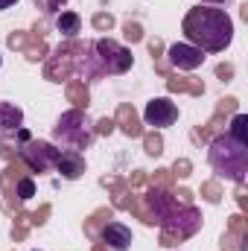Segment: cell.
I'll list each match as a JSON object with an SVG mask.
<instances>
[{
    "instance_id": "83f0119b",
    "label": "cell",
    "mask_w": 248,
    "mask_h": 251,
    "mask_svg": "<svg viewBox=\"0 0 248 251\" xmlns=\"http://www.w3.org/2000/svg\"><path fill=\"white\" fill-rule=\"evenodd\" d=\"M26 234H29V213L18 210V213H15V225H12V240H15V243H24Z\"/></svg>"
},
{
    "instance_id": "c3c4849f",
    "label": "cell",
    "mask_w": 248,
    "mask_h": 251,
    "mask_svg": "<svg viewBox=\"0 0 248 251\" xmlns=\"http://www.w3.org/2000/svg\"><path fill=\"white\" fill-rule=\"evenodd\" d=\"M204 3H228V0H204Z\"/></svg>"
},
{
    "instance_id": "ac0fdd59",
    "label": "cell",
    "mask_w": 248,
    "mask_h": 251,
    "mask_svg": "<svg viewBox=\"0 0 248 251\" xmlns=\"http://www.w3.org/2000/svg\"><path fill=\"white\" fill-rule=\"evenodd\" d=\"M108 219H114V207H99V210H94V213L85 219V237L94 240V243H99V234H102V228L108 225Z\"/></svg>"
},
{
    "instance_id": "d6986e66",
    "label": "cell",
    "mask_w": 248,
    "mask_h": 251,
    "mask_svg": "<svg viewBox=\"0 0 248 251\" xmlns=\"http://www.w3.org/2000/svg\"><path fill=\"white\" fill-rule=\"evenodd\" d=\"M167 88H170L173 94H190V97H201V94H204V82H201V79L175 76V73L167 76Z\"/></svg>"
},
{
    "instance_id": "8992f818",
    "label": "cell",
    "mask_w": 248,
    "mask_h": 251,
    "mask_svg": "<svg viewBox=\"0 0 248 251\" xmlns=\"http://www.w3.org/2000/svg\"><path fill=\"white\" fill-rule=\"evenodd\" d=\"M59 155H62V149H56L47 140H32V137L26 143H21V149H18V161L29 173H47L50 167H56Z\"/></svg>"
},
{
    "instance_id": "8fae6325",
    "label": "cell",
    "mask_w": 248,
    "mask_h": 251,
    "mask_svg": "<svg viewBox=\"0 0 248 251\" xmlns=\"http://www.w3.org/2000/svg\"><path fill=\"white\" fill-rule=\"evenodd\" d=\"M143 120L152 128H167L178 120V105L167 97H158V100H149L146 102V111H143Z\"/></svg>"
},
{
    "instance_id": "74e56055",
    "label": "cell",
    "mask_w": 248,
    "mask_h": 251,
    "mask_svg": "<svg viewBox=\"0 0 248 251\" xmlns=\"http://www.w3.org/2000/svg\"><path fill=\"white\" fill-rule=\"evenodd\" d=\"M50 210H53L50 204H41V207H38L35 213H29V225H38V228H41V225L47 222V216H50Z\"/></svg>"
},
{
    "instance_id": "d4e9b609",
    "label": "cell",
    "mask_w": 248,
    "mask_h": 251,
    "mask_svg": "<svg viewBox=\"0 0 248 251\" xmlns=\"http://www.w3.org/2000/svg\"><path fill=\"white\" fill-rule=\"evenodd\" d=\"M228 134H231L237 143H246V146H248V117H246V114H234V117H231Z\"/></svg>"
},
{
    "instance_id": "6da1fadb",
    "label": "cell",
    "mask_w": 248,
    "mask_h": 251,
    "mask_svg": "<svg viewBox=\"0 0 248 251\" xmlns=\"http://www.w3.org/2000/svg\"><path fill=\"white\" fill-rule=\"evenodd\" d=\"M181 29L187 41L201 53H222L234 41V21L228 18L225 9H213V6L190 9L181 21Z\"/></svg>"
},
{
    "instance_id": "bcb514c9",
    "label": "cell",
    "mask_w": 248,
    "mask_h": 251,
    "mask_svg": "<svg viewBox=\"0 0 248 251\" xmlns=\"http://www.w3.org/2000/svg\"><path fill=\"white\" fill-rule=\"evenodd\" d=\"M91 251H111V249H108L105 243H94V249H91Z\"/></svg>"
},
{
    "instance_id": "9a60e30c",
    "label": "cell",
    "mask_w": 248,
    "mask_h": 251,
    "mask_svg": "<svg viewBox=\"0 0 248 251\" xmlns=\"http://www.w3.org/2000/svg\"><path fill=\"white\" fill-rule=\"evenodd\" d=\"M114 126L123 131L125 137H140V134H143V123H140V117H137V111H134L131 102H123V105L117 108Z\"/></svg>"
},
{
    "instance_id": "f1b7e54d",
    "label": "cell",
    "mask_w": 248,
    "mask_h": 251,
    "mask_svg": "<svg viewBox=\"0 0 248 251\" xmlns=\"http://www.w3.org/2000/svg\"><path fill=\"white\" fill-rule=\"evenodd\" d=\"M222 196H225V193H222V184H219L216 178H210V181H204V184H201V199H204V201L219 204V201H222Z\"/></svg>"
},
{
    "instance_id": "8d00e7d4",
    "label": "cell",
    "mask_w": 248,
    "mask_h": 251,
    "mask_svg": "<svg viewBox=\"0 0 248 251\" xmlns=\"http://www.w3.org/2000/svg\"><path fill=\"white\" fill-rule=\"evenodd\" d=\"M64 3H67V0H35V6H38L44 15H56Z\"/></svg>"
},
{
    "instance_id": "277c9868",
    "label": "cell",
    "mask_w": 248,
    "mask_h": 251,
    "mask_svg": "<svg viewBox=\"0 0 248 251\" xmlns=\"http://www.w3.org/2000/svg\"><path fill=\"white\" fill-rule=\"evenodd\" d=\"M201 228V213L193 204H181L178 210H173L167 219H161V246L173 249L181 240H190L196 231Z\"/></svg>"
},
{
    "instance_id": "7bdbcfd3",
    "label": "cell",
    "mask_w": 248,
    "mask_h": 251,
    "mask_svg": "<svg viewBox=\"0 0 248 251\" xmlns=\"http://www.w3.org/2000/svg\"><path fill=\"white\" fill-rule=\"evenodd\" d=\"M234 196H237V204H240V207H243V210H246V207H248V196H246V181H243V184H237V193H234Z\"/></svg>"
},
{
    "instance_id": "484cf974",
    "label": "cell",
    "mask_w": 248,
    "mask_h": 251,
    "mask_svg": "<svg viewBox=\"0 0 248 251\" xmlns=\"http://www.w3.org/2000/svg\"><path fill=\"white\" fill-rule=\"evenodd\" d=\"M125 210H131V213H134V216H137L143 225H158V222H155V216L146 210L143 199H140V196H134V193H131V201H128V207H125Z\"/></svg>"
},
{
    "instance_id": "30bf717a",
    "label": "cell",
    "mask_w": 248,
    "mask_h": 251,
    "mask_svg": "<svg viewBox=\"0 0 248 251\" xmlns=\"http://www.w3.org/2000/svg\"><path fill=\"white\" fill-rule=\"evenodd\" d=\"M143 204H146V210L155 216V222L161 225V219H167L173 210H178L181 204H178V199L173 196V190H164V187H149L143 196Z\"/></svg>"
},
{
    "instance_id": "f6af8a7d",
    "label": "cell",
    "mask_w": 248,
    "mask_h": 251,
    "mask_svg": "<svg viewBox=\"0 0 248 251\" xmlns=\"http://www.w3.org/2000/svg\"><path fill=\"white\" fill-rule=\"evenodd\" d=\"M173 196H175V199H181V204H193V193H190L187 187H181L178 193H173Z\"/></svg>"
},
{
    "instance_id": "7402d4cb",
    "label": "cell",
    "mask_w": 248,
    "mask_h": 251,
    "mask_svg": "<svg viewBox=\"0 0 248 251\" xmlns=\"http://www.w3.org/2000/svg\"><path fill=\"white\" fill-rule=\"evenodd\" d=\"M67 100L73 102V108H79V111H85L88 105H91V94H88V85L82 82V79H67Z\"/></svg>"
},
{
    "instance_id": "f546056e",
    "label": "cell",
    "mask_w": 248,
    "mask_h": 251,
    "mask_svg": "<svg viewBox=\"0 0 248 251\" xmlns=\"http://www.w3.org/2000/svg\"><path fill=\"white\" fill-rule=\"evenodd\" d=\"M15 196H18V201H29V199L35 196V181H32V176H21V178H18Z\"/></svg>"
},
{
    "instance_id": "4316f807",
    "label": "cell",
    "mask_w": 248,
    "mask_h": 251,
    "mask_svg": "<svg viewBox=\"0 0 248 251\" xmlns=\"http://www.w3.org/2000/svg\"><path fill=\"white\" fill-rule=\"evenodd\" d=\"M140 137H143V149H146V155L158 158V155L164 152V137H161L158 131H143Z\"/></svg>"
},
{
    "instance_id": "44dd1931",
    "label": "cell",
    "mask_w": 248,
    "mask_h": 251,
    "mask_svg": "<svg viewBox=\"0 0 248 251\" xmlns=\"http://www.w3.org/2000/svg\"><path fill=\"white\" fill-rule=\"evenodd\" d=\"M105 187H111V207L114 210H125L131 201V187L125 178H102Z\"/></svg>"
},
{
    "instance_id": "5bb4252c",
    "label": "cell",
    "mask_w": 248,
    "mask_h": 251,
    "mask_svg": "<svg viewBox=\"0 0 248 251\" xmlns=\"http://www.w3.org/2000/svg\"><path fill=\"white\" fill-rule=\"evenodd\" d=\"M29 38H26V47L21 50L24 56H26V62H41V59H47V41H44V35H47V29H44V24H35L29 32H26Z\"/></svg>"
},
{
    "instance_id": "ab89813d",
    "label": "cell",
    "mask_w": 248,
    "mask_h": 251,
    "mask_svg": "<svg viewBox=\"0 0 248 251\" xmlns=\"http://www.w3.org/2000/svg\"><path fill=\"white\" fill-rule=\"evenodd\" d=\"M146 181H149V176H146L143 170H134V173L128 176V187H131V190H140Z\"/></svg>"
},
{
    "instance_id": "d590c367",
    "label": "cell",
    "mask_w": 248,
    "mask_h": 251,
    "mask_svg": "<svg viewBox=\"0 0 248 251\" xmlns=\"http://www.w3.org/2000/svg\"><path fill=\"white\" fill-rule=\"evenodd\" d=\"M228 231H234V234H240V237H248V219L243 216V213L231 216V225H228Z\"/></svg>"
},
{
    "instance_id": "7dc6e473",
    "label": "cell",
    "mask_w": 248,
    "mask_h": 251,
    "mask_svg": "<svg viewBox=\"0 0 248 251\" xmlns=\"http://www.w3.org/2000/svg\"><path fill=\"white\" fill-rule=\"evenodd\" d=\"M12 3H18V0H0V9H9Z\"/></svg>"
},
{
    "instance_id": "ee69618b",
    "label": "cell",
    "mask_w": 248,
    "mask_h": 251,
    "mask_svg": "<svg viewBox=\"0 0 248 251\" xmlns=\"http://www.w3.org/2000/svg\"><path fill=\"white\" fill-rule=\"evenodd\" d=\"M155 70H158L161 76H170V73H173V70H170V64H167V59H164V56H161V59H155Z\"/></svg>"
},
{
    "instance_id": "cb8c5ba5",
    "label": "cell",
    "mask_w": 248,
    "mask_h": 251,
    "mask_svg": "<svg viewBox=\"0 0 248 251\" xmlns=\"http://www.w3.org/2000/svg\"><path fill=\"white\" fill-rule=\"evenodd\" d=\"M56 29L62 32L64 38H76V35L82 32V18H79L76 12H62V15L56 18Z\"/></svg>"
},
{
    "instance_id": "603a6c76",
    "label": "cell",
    "mask_w": 248,
    "mask_h": 251,
    "mask_svg": "<svg viewBox=\"0 0 248 251\" xmlns=\"http://www.w3.org/2000/svg\"><path fill=\"white\" fill-rule=\"evenodd\" d=\"M24 123V111L12 102H0V131H15Z\"/></svg>"
},
{
    "instance_id": "d6a6232c",
    "label": "cell",
    "mask_w": 248,
    "mask_h": 251,
    "mask_svg": "<svg viewBox=\"0 0 248 251\" xmlns=\"http://www.w3.org/2000/svg\"><path fill=\"white\" fill-rule=\"evenodd\" d=\"M173 181H175V176H173L170 170H155V173H152V187L173 190Z\"/></svg>"
},
{
    "instance_id": "1f68e13d",
    "label": "cell",
    "mask_w": 248,
    "mask_h": 251,
    "mask_svg": "<svg viewBox=\"0 0 248 251\" xmlns=\"http://www.w3.org/2000/svg\"><path fill=\"white\" fill-rule=\"evenodd\" d=\"M123 38L128 41V44H137V41H143V26H140L137 21H125Z\"/></svg>"
},
{
    "instance_id": "ba28073f",
    "label": "cell",
    "mask_w": 248,
    "mask_h": 251,
    "mask_svg": "<svg viewBox=\"0 0 248 251\" xmlns=\"http://www.w3.org/2000/svg\"><path fill=\"white\" fill-rule=\"evenodd\" d=\"M228 114H237V97H225V100H219L213 117H210L204 126L193 128V134H190L193 143H210L216 134H222V126H225V117H228Z\"/></svg>"
},
{
    "instance_id": "52a82bcc",
    "label": "cell",
    "mask_w": 248,
    "mask_h": 251,
    "mask_svg": "<svg viewBox=\"0 0 248 251\" xmlns=\"http://www.w3.org/2000/svg\"><path fill=\"white\" fill-rule=\"evenodd\" d=\"M94 50H97V56H99V62L105 67V73H125L131 62H134V56H131V50L123 47L120 41H114V38H99V41H94Z\"/></svg>"
},
{
    "instance_id": "4fadbf2b",
    "label": "cell",
    "mask_w": 248,
    "mask_h": 251,
    "mask_svg": "<svg viewBox=\"0 0 248 251\" xmlns=\"http://www.w3.org/2000/svg\"><path fill=\"white\" fill-rule=\"evenodd\" d=\"M167 59H170L173 67H178V70H196V67H201V62H204V53L198 47H193V44H173L167 50Z\"/></svg>"
},
{
    "instance_id": "f35d334b",
    "label": "cell",
    "mask_w": 248,
    "mask_h": 251,
    "mask_svg": "<svg viewBox=\"0 0 248 251\" xmlns=\"http://www.w3.org/2000/svg\"><path fill=\"white\" fill-rule=\"evenodd\" d=\"M117 126H114V117H99L97 123H94V134H111Z\"/></svg>"
},
{
    "instance_id": "836d02e7",
    "label": "cell",
    "mask_w": 248,
    "mask_h": 251,
    "mask_svg": "<svg viewBox=\"0 0 248 251\" xmlns=\"http://www.w3.org/2000/svg\"><path fill=\"white\" fill-rule=\"evenodd\" d=\"M26 32L24 29H15V32H9V38H6V44H9V50H24L26 47Z\"/></svg>"
},
{
    "instance_id": "e575fe53",
    "label": "cell",
    "mask_w": 248,
    "mask_h": 251,
    "mask_svg": "<svg viewBox=\"0 0 248 251\" xmlns=\"http://www.w3.org/2000/svg\"><path fill=\"white\" fill-rule=\"evenodd\" d=\"M170 173H173L175 178H187V176L193 173V161H190V158H178V161L173 164V170H170Z\"/></svg>"
},
{
    "instance_id": "60d3db41",
    "label": "cell",
    "mask_w": 248,
    "mask_h": 251,
    "mask_svg": "<svg viewBox=\"0 0 248 251\" xmlns=\"http://www.w3.org/2000/svg\"><path fill=\"white\" fill-rule=\"evenodd\" d=\"M164 50H167V47H164V41H161L158 35H155V38H149V53H152V59H161V56H164Z\"/></svg>"
},
{
    "instance_id": "2e32d148",
    "label": "cell",
    "mask_w": 248,
    "mask_h": 251,
    "mask_svg": "<svg viewBox=\"0 0 248 251\" xmlns=\"http://www.w3.org/2000/svg\"><path fill=\"white\" fill-rule=\"evenodd\" d=\"M99 240H102L111 251H125L128 246H131V231L125 228L123 222H108V225L102 228Z\"/></svg>"
},
{
    "instance_id": "ffe728a7",
    "label": "cell",
    "mask_w": 248,
    "mask_h": 251,
    "mask_svg": "<svg viewBox=\"0 0 248 251\" xmlns=\"http://www.w3.org/2000/svg\"><path fill=\"white\" fill-rule=\"evenodd\" d=\"M26 140H29V131H26V128L6 131V134L0 137V158H6V161H15V158H18V149H21V143H26Z\"/></svg>"
},
{
    "instance_id": "7c38bea8",
    "label": "cell",
    "mask_w": 248,
    "mask_h": 251,
    "mask_svg": "<svg viewBox=\"0 0 248 251\" xmlns=\"http://www.w3.org/2000/svg\"><path fill=\"white\" fill-rule=\"evenodd\" d=\"M73 73H79V79L88 85V82H97V79H102V76H108L105 73V67L99 62V56H97V50H94V44H82V50L76 53V70Z\"/></svg>"
},
{
    "instance_id": "5b68a950",
    "label": "cell",
    "mask_w": 248,
    "mask_h": 251,
    "mask_svg": "<svg viewBox=\"0 0 248 251\" xmlns=\"http://www.w3.org/2000/svg\"><path fill=\"white\" fill-rule=\"evenodd\" d=\"M82 50V41L76 38H67L62 41L50 56H47V64H44V79L47 82H67L76 70V53Z\"/></svg>"
},
{
    "instance_id": "e0dca14e",
    "label": "cell",
    "mask_w": 248,
    "mask_h": 251,
    "mask_svg": "<svg viewBox=\"0 0 248 251\" xmlns=\"http://www.w3.org/2000/svg\"><path fill=\"white\" fill-rule=\"evenodd\" d=\"M56 170L62 173L64 178H79L82 173H85V158L79 155V152H73V149H67V152H62L59 155V161H56Z\"/></svg>"
},
{
    "instance_id": "3957f363",
    "label": "cell",
    "mask_w": 248,
    "mask_h": 251,
    "mask_svg": "<svg viewBox=\"0 0 248 251\" xmlns=\"http://www.w3.org/2000/svg\"><path fill=\"white\" fill-rule=\"evenodd\" d=\"M53 137H56L62 146L79 152V149H88L97 134H94V123L88 120L85 111L70 108V111H64L62 117H59V123L53 126Z\"/></svg>"
},
{
    "instance_id": "9c48e42d",
    "label": "cell",
    "mask_w": 248,
    "mask_h": 251,
    "mask_svg": "<svg viewBox=\"0 0 248 251\" xmlns=\"http://www.w3.org/2000/svg\"><path fill=\"white\" fill-rule=\"evenodd\" d=\"M21 176H26V167H24L18 158H15V161H9V164H6V170L0 173L3 210H6V213H12V216L18 213V204H21V201H18V196H15V187H18V178H21Z\"/></svg>"
},
{
    "instance_id": "b9f144b4",
    "label": "cell",
    "mask_w": 248,
    "mask_h": 251,
    "mask_svg": "<svg viewBox=\"0 0 248 251\" xmlns=\"http://www.w3.org/2000/svg\"><path fill=\"white\" fill-rule=\"evenodd\" d=\"M216 76H219L222 82H228V79L234 76V64H216Z\"/></svg>"
},
{
    "instance_id": "7a4b0ae2",
    "label": "cell",
    "mask_w": 248,
    "mask_h": 251,
    "mask_svg": "<svg viewBox=\"0 0 248 251\" xmlns=\"http://www.w3.org/2000/svg\"><path fill=\"white\" fill-rule=\"evenodd\" d=\"M207 161L213 167V173L219 178H231L237 184H243L248 176V146L246 143H237L228 131L216 134L210 140V149H207Z\"/></svg>"
},
{
    "instance_id": "4dcf8cb0",
    "label": "cell",
    "mask_w": 248,
    "mask_h": 251,
    "mask_svg": "<svg viewBox=\"0 0 248 251\" xmlns=\"http://www.w3.org/2000/svg\"><path fill=\"white\" fill-rule=\"evenodd\" d=\"M114 24H117V21H114V15H111V12H97V15L91 18V26H94L97 32H111V29H114Z\"/></svg>"
}]
</instances>
